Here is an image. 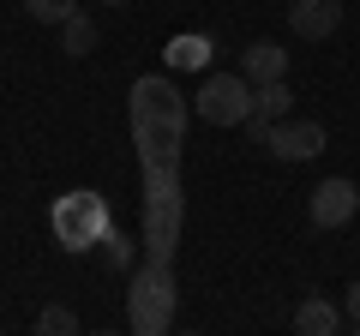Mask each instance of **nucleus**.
I'll return each mask as SVG.
<instances>
[{"instance_id": "f257e3e1", "label": "nucleus", "mask_w": 360, "mask_h": 336, "mask_svg": "<svg viewBox=\"0 0 360 336\" xmlns=\"http://www.w3.org/2000/svg\"><path fill=\"white\" fill-rule=\"evenodd\" d=\"M186 115H193V103L180 96L174 78H162V72H139V78H132L127 120H132V150H139L144 174H180Z\"/></svg>"}, {"instance_id": "f03ea898", "label": "nucleus", "mask_w": 360, "mask_h": 336, "mask_svg": "<svg viewBox=\"0 0 360 336\" xmlns=\"http://www.w3.org/2000/svg\"><path fill=\"white\" fill-rule=\"evenodd\" d=\"M180 312V288H174V264L144 259L127 276V336H168Z\"/></svg>"}, {"instance_id": "7ed1b4c3", "label": "nucleus", "mask_w": 360, "mask_h": 336, "mask_svg": "<svg viewBox=\"0 0 360 336\" xmlns=\"http://www.w3.org/2000/svg\"><path fill=\"white\" fill-rule=\"evenodd\" d=\"M180 222H186L180 174H144V228H139L144 259L174 264V252H180Z\"/></svg>"}, {"instance_id": "20e7f679", "label": "nucleus", "mask_w": 360, "mask_h": 336, "mask_svg": "<svg viewBox=\"0 0 360 336\" xmlns=\"http://www.w3.org/2000/svg\"><path fill=\"white\" fill-rule=\"evenodd\" d=\"M49 228L60 240V252H90V246H103L115 234V210H108L103 193L78 186V193H60V205L49 210Z\"/></svg>"}, {"instance_id": "39448f33", "label": "nucleus", "mask_w": 360, "mask_h": 336, "mask_svg": "<svg viewBox=\"0 0 360 336\" xmlns=\"http://www.w3.org/2000/svg\"><path fill=\"white\" fill-rule=\"evenodd\" d=\"M193 108L205 115V127H246V120H252V84H246L240 72H210L205 84H198Z\"/></svg>"}, {"instance_id": "423d86ee", "label": "nucleus", "mask_w": 360, "mask_h": 336, "mask_svg": "<svg viewBox=\"0 0 360 336\" xmlns=\"http://www.w3.org/2000/svg\"><path fill=\"white\" fill-rule=\"evenodd\" d=\"M307 217H312V228H348V222L360 217V186L348 181V174L319 181L312 198H307Z\"/></svg>"}, {"instance_id": "0eeeda50", "label": "nucleus", "mask_w": 360, "mask_h": 336, "mask_svg": "<svg viewBox=\"0 0 360 336\" xmlns=\"http://www.w3.org/2000/svg\"><path fill=\"white\" fill-rule=\"evenodd\" d=\"M324 144H330V132L319 127V120H276L270 127V144L264 150L276 156V162H312V156H324Z\"/></svg>"}, {"instance_id": "6e6552de", "label": "nucleus", "mask_w": 360, "mask_h": 336, "mask_svg": "<svg viewBox=\"0 0 360 336\" xmlns=\"http://www.w3.org/2000/svg\"><path fill=\"white\" fill-rule=\"evenodd\" d=\"M342 25V0H295L288 6V30L300 42H330Z\"/></svg>"}, {"instance_id": "1a4fd4ad", "label": "nucleus", "mask_w": 360, "mask_h": 336, "mask_svg": "<svg viewBox=\"0 0 360 336\" xmlns=\"http://www.w3.org/2000/svg\"><path fill=\"white\" fill-rule=\"evenodd\" d=\"M240 78L246 84H276V78H288V49L283 42H252L240 54Z\"/></svg>"}, {"instance_id": "9d476101", "label": "nucleus", "mask_w": 360, "mask_h": 336, "mask_svg": "<svg viewBox=\"0 0 360 336\" xmlns=\"http://www.w3.org/2000/svg\"><path fill=\"white\" fill-rule=\"evenodd\" d=\"M295 336H342V306L324 295H307L295 306Z\"/></svg>"}, {"instance_id": "9b49d317", "label": "nucleus", "mask_w": 360, "mask_h": 336, "mask_svg": "<svg viewBox=\"0 0 360 336\" xmlns=\"http://www.w3.org/2000/svg\"><path fill=\"white\" fill-rule=\"evenodd\" d=\"M295 115V91H288V78H276V84H252V120H288Z\"/></svg>"}, {"instance_id": "f8f14e48", "label": "nucleus", "mask_w": 360, "mask_h": 336, "mask_svg": "<svg viewBox=\"0 0 360 336\" xmlns=\"http://www.w3.org/2000/svg\"><path fill=\"white\" fill-rule=\"evenodd\" d=\"M90 49H96V18L72 13V18L60 25V54H72V60H84Z\"/></svg>"}, {"instance_id": "ddd939ff", "label": "nucleus", "mask_w": 360, "mask_h": 336, "mask_svg": "<svg viewBox=\"0 0 360 336\" xmlns=\"http://www.w3.org/2000/svg\"><path fill=\"white\" fill-rule=\"evenodd\" d=\"M30 336H84V330H78V312L72 306H42Z\"/></svg>"}, {"instance_id": "4468645a", "label": "nucleus", "mask_w": 360, "mask_h": 336, "mask_svg": "<svg viewBox=\"0 0 360 336\" xmlns=\"http://www.w3.org/2000/svg\"><path fill=\"white\" fill-rule=\"evenodd\" d=\"M210 60V37H174L168 42V66H205Z\"/></svg>"}, {"instance_id": "2eb2a0df", "label": "nucleus", "mask_w": 360, "mask_h": 336, "mask_svg": "<svg viewBox=\"0 0 360 336\" xmlns=\"http://www.w3.org/2000/svg\"><path fill=\"white\" fill-rule=\"evenodd\" d=\"M25 13L37 18V25H66V18L78 13V0H25Z\"/></svg>"}, {"instance_id": "dca6fc26", "label": "nucleus", "mask_w": 360, "mask_h": 336, "mask_svg": "<svg viewBox=\"0 0 360 336\" xmlns=\"http://www.w3.org/2000/svg\"><path fill=\"white\" fill-rule=\"evenodd\" d=\"M103 252H108V271H139V246H132L127 240V234H108V240H103Z\"/></svg>"}, {"instance_id": "f3484780", "label": "nucleus", "mask_w": 360, "mask_h": 336, "mask_svg": "<svg viewBox=\"0 0 360 336\" xmlns=\"http://www.w3.org/2000/svg\"><path fill=\"white\" fill-rule=\"evenodd\" d=\"M342 312H348V318L360 324V283H348V300H342Z\"/></svg>"}, {"instance_id": "a211bd4d", "label": "nucleus", "mask_w": 360, "mask_h": 336, "mask_svg": "<svg viewBox=\"0 0 360 336\" xmlns=\"http://www.w3.org/2000/svg\"><path fill=\"white\" fill-rule=\"evenodd\" d=\"M96 336H120V330H96Z\"/></svg>"}, {"instance_id": "6ab92c4d", "label": "nucleus", "mask_w": 360, "mask_h": 336, "mask_svg": "<svg viewBox=\"0 0 360 336\" xmlns=\"http://www.w3.org/2000/svg\"><path fill=\"white\" fill-rule=\"evenodd\" d=\"M108 6H127V0H108Z\"/></svg>"}, {"instance_id": "aec40b11", "label": "nucleus", "mask_w": 360, "mask_h": 336, "mask_svg": "<svg viewBox=\"0 0 360 336\" xmlns=\"http://www.w3.org/2000/svg\"><path fill=\"white\" fill-rule=\"evenodd\" d=\"M168 336H174V330H168Z\"/></svg>"}, {"instance_id": "412c9836", "label": "nucleus", "mask_w": 360, "mask_h": 336, "mask_svg": "<svg viewBox=\"0 0 360 336\" xmlns=\"http://www.w3.org/2000/svg\"><path fill=\"white\" fill-rule=\"evenodd\" d=\"M354 336H360V330H354Z\"/></svg>"}]
</instances>
